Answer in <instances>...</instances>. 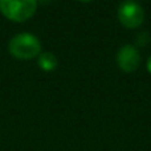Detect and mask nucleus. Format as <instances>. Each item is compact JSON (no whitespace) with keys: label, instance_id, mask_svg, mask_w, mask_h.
Masks as SVG:
<instances>
[{"label":"nucleus","instance_id":"423d86ee","mask_svg":"<svg viewBox=\"0 0 151 151\" xmlns=\"http://www.w3.org/2000/svg\"><path fill=\"white\" fill-rule=\"evenodd\" d=\"M147 41H149V35L147 33H142V35H139L138 36V39H137V42H138V45L139 47H145V45L147 44Z\"/></svg>","mask_w":151,"mask_h":151},{"label":"nucleus","instance_id":"39448f33","mask_svg":"<svg viewBox=\"0 0 151 151\" xmlns=\"http://www.w3.org/2000/svg\"><path fill=\"white\" fill-rule=\"evenodd\" d=\"M37 65L44 72H52L57 68V57L52 52H41L37 57Z\"/></svg>","mask_w":151,"mask_h":151},{"label":"nucleus","instance_id":"7ed1b4c3","mask_svg":"<svg viewBox=\"0 0 151 151\" xmlns=\"http://www.w3.org/2000/svg\"><path fill=\"white\" fill-rule=\"evenodd\" d=\"M119 23L127 29H137L145 21V11L135 0H125L119 4L117 11Z\"/></svg>","mask_w":151,"mask_h":151},{"label":"nucleus","instance_id":"f03ea898","mask_svg":"<svg viewBox=\"0 0 151 151\" xmlns=\"http://www.w3.org/2000/svg\"><path fill=\"white\" fill-rule=\"evenodd\" d=\"M37 0H0V12L5 19L24 23L36 13Z\"/></svg>","mask_w":151,"mask_h":151},{"label":"nucleus","instance_id":"f257e3e1","mask_svg":"<svg viewBox=\"0 0 151 151\" xmlns=\"http://www.w3.org/2000/svg\"><path fill=\"white\" fill-rule=\"evenodd\" d=\"M9 53L17 60H32V58L39 57L41 53V42L39 37L32 33H17L9 40L8 44Z\"/></svg>","mask_w":151,"mask_h":151},{"label":"nucleus","instance_id":"6e6552de","mask_svg":"<svg viewBox=\"0 0 151 151\" xmlns=\"http://www.w3.org/2000/svg\"><path fill=\"white\" fill-rule=\"evenodd\" d=\"M53 0H37V3H41V4H49Z\"/></svg>","mask_w":151,"mask_h":151},{"label":"nucleus","instance_id":"0eeeda50","mask_svg":"<svg viewBox=\"0 0 151 151\" xmlns=\"http://www.w3.org/2000/svg\"><path fill=\"white\" fill-rule=\"evenodd\" d=\"M146 68L149 70V73H151V56L147 58V63H146Z\"/></svg>","mask_w":151,"mask_h":151},{"label":"nucleus","instance_id":"20e7f679","mask_svg":"<svg viewBox=\"0 0 151 151\" xmlns=\"http://www.w3.org/2000/svg\"><path fill=\"white\" fill-rule=\"evenodd\" d=\"M117 65L125 73H133L141 65V53H139L138 48L134 47L131 44H126L121 47L117 52Z\"/></svg>","mask_w":151,"mask_h":151},{"label":"nucleus","instance_id":"1a4fd4ad","mask_svg":"<svg viewBox=\"0 0 151 151\" xmlns=\"http://www.w3.org/2000/svg\"><path fill=\"white\" fill-rule=\"evenodd\" d=\"M78 1H82V3H89V1H93V0H78Z\"/></svg>","mask_w":151,"mask_h":151}]
</instances>
